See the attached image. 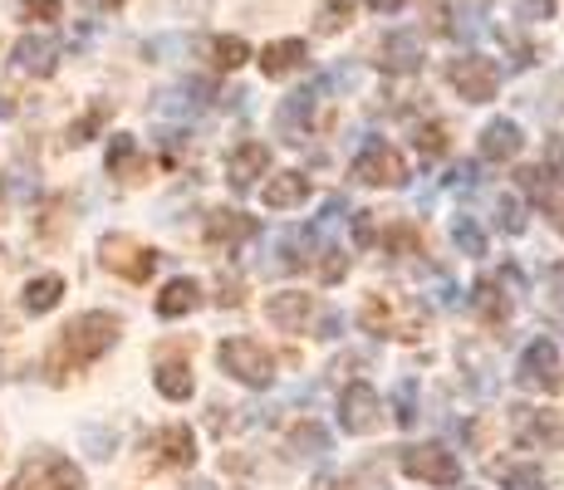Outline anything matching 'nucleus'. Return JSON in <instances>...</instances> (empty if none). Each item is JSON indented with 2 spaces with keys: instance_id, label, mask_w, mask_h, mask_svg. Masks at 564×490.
<instances>
[{
  "instance_id": "6ab92c4d",
  "label": "nucleus",
  "mask_w": 564,
  "mask_h": 490,
  "mask_svg": "<svg viewBox=\"0 0 564 490\" xmlns=\"http://www.w3.org/2000/svg\"><path fill=\"white\" fill-rule=\"evenodd\" d=\"M520 152V128L511 123V118H496V123L481 128V157L491 162H511Z\"/></svg>"
},
{
  "instance_id": "9d476101",
  "label": "nucleus",
  "mask_w": 564,
  "mask_h": 490,
  "mask_svg": "<svg viewBox=\"0 0 564 490\" xmlns=\"http://www.w3.org/2000/svg\"><path fill=\"white\" fill-rule=\"evenodd\" d=\"M10 59H15V69L35 74V79H50L54 64H59V40L54 35H25V40H15Z\"/></svg>"
},
{
  "instance_id": "c85d7f7f",
  "label": "nucleus",
  "mask_w": 564,
  "mask_h": 490,
  "mask_svg": "<svg viewBox=\"0 0 564 490\" xmlns=\"http://www.w3.org/2000/svg\"><path fill=\"white\" fill-rule=\"evenodd\" d=\"M452 241H457L466 255H486V236L476 231L471 216H457V221H452Z\"/></svg>"
},
{
  "instance_id": "39448f33",
  "label": "nucleus",
  "mask_w": 564,
  "mask_h": 490,
  "mask_svg": "<svg viewBox=\"0 0 564 490\" xmlns=\"http://www.w3.org/2000/svg\"><path fill=\"white\" fill-rule=\"evenodd\" d=\"M447 79L466 104H491L496 89H501V69H496V59H486V54H462V59H452Z\"/></svg>"
},
{
  "instance_id": "f257e3e1",
  "label": "nucleus",
  "mask_w": 564,
  "mask_h": 490,
  "mask_svg": "<svg viewBox=\"0 0 564 490\" xmlns=\"http://www.w3.org/2000/svg\"><path fill=\"white\" fill-rule=\"evenodd\" d=\"M118 314H108V309H89V314H79V319H69L64 324V334H59V344H54V353H50V373L54 378H64L69 368H89L94 358H104L108 348L118 344Z\"/></svg>"
},
{
  "instance_id": "423d86ee",
  "label": "nucleus",
  "mask_w": 564,
  "mask_h": 490,
  "mask_svg": "<svg viewBox=\"0 0 564 490\" xmlns=\"http://www.w3.org/2000/svg\"><path fill=\"white\" fill-rule=\"evenodd\" d=\"M403 471L412 481H427V486H457L462 476V461L452 446L442 442H427V446H408L403 451Z\"/></svg>"
},
{
  "instance_id": "0eeeda50",
  "label": "nucleus",
  "mask_w": 564,
  "mask_h": 490,
  "mask_svg": "<svg viewBox=\"0 0 564 490\" xmlns=\"http://www.w3.org/2000/svg\"><path fill=\"white\" fill-rule=\"evenodd\" d=\"M99 260H104L108 270H118V275H128L133 285H143V280L158 270V255H153V250L138 246L133 236H118V231L99 241Z\"/></svg>"
},
{
  "instance_id": "37998d69",
  "label": "nucleus",
  "mask_w": 564,
  "mask_h": 490,
  "mask_svg": "<svg viewBox=\"0 0 564 490\" xmlns=\"http://www.w3.org/2000/svg\"><path fill=\"white\" fill-rule=\"evenodd\" d=\"M368 6H373V10H378V15H393V10H403V6H408V0H368Z\"/></svg>"
},
{
  "instance_id": "412c9836",
  "label": "nucleus",
  "mask_w": 564,
  "mask_h": 490,
  "mask_svg": "<svg viewBox=\"0 0 564 490\" xmlns=\"http://www.w3.org/2000/svg\"><path fill=\"white\" fill-rule=\"evenodd\" d=\"M59 300H64V275H35L25 285V294H20L25 314H50Z\"/></svg>"
},
{
  "instance_id": "a878e982",
  "label": "nucleus",
  "mask_w": 564,
  "mask_h": 490,
  "mask_svg": "<svg viewBox=\"0 0 564 490\" xmlns=\"http://www.w3.org/2000/svg\"><path fill=\"white\" fill-rule=\"evenodd\" d=\"M310 108H314V94H290L285 104H280V133L295 138V123L300 128L310 123Z\"/></svg>"
},
{
  "instance_id": "e433bc0d",
  "label": "nucleus",
  "mask_w": 564,
  "mask_h": 490,
  "mask_svg": "<svg viewBox=\"0 0 564 490\" xmlns=\"http://www.w3.org/2000/svg\"><path fill=\"white\" fill-rule=\"evenodd\" d=\"M388 246H393L398 255H412V250H417L422 241H417V231H412V226H398V231L388 236Z\"/></svg>"
},
{
  "instance_id": "f03ea898",
  "label": "nucleus",
  "mask_w": 564,
  "mask_h": 490,
  "mask_svg": "<svg viewBox=\"0 0 564 490\" xmlns=\"http://www.w3.org/2000/svg\"><path fill=\"white\" fill-rule=\"evenodd\" d=\"M216 363H221V373H231L236 383H246V388H270V378H275V358H270V348H260L256 339H246V334L221 339Z\"/></svg>"
},
{
  "instance_id": "1a4fd4ad",
  "label": "nucleus",
  "mask_w": 564,
  "mask_h": 490,
  "mask_svg": "<svg viewBox=\"0 0 564 490\" xmlns=\"http://www.w3.org/2000/svg\"><path fill=\"white\" fill-rule=\"evenodd\" d=\"M339 427L354 432V437H364V432L378 427V392L368 383H349L339 398Z\"/></svg>"
},
{
  "instance_id": "a18cd8bd",
  "label": "nucleus",
  "mask_w": 564,
  "mask_h": 490,
  "mask_svg": "<svg viewBox=\"0 0 564 490\" xmlns=\"http://www.w3.org/2000/svg\"><path fill=\"white\" fill-rule=\"evenodd\" d=\"M94 6H99V10H118V6H123V0H94Z\"/></svg>"
},
{
  "instance_id": "2eb2a0df",
  "label": "nucleus",
  "mask_w": 564,
  "mask_h": 490,
  "mask_svg": "<svg viewBox=\"0 0 564 490\" xmlns=\"http://www.w3.org/2000/svg\"><path fill=\"white\" fill-rule=\"evenodd\" d=\"M555 373H560V348L550 339H535L525 353H520V383L555 388Z\"/></svg>"
},
{
  "instance_id": "f8f14e48",
  "label": "nucleus",
  "mask_w": 564,
  "mask_h": 490,
  "mask_svg": "<svg viewBox=\"0 0 564 490\" xmlns=\"http://www.w3.org/2000/svg\"><path fill=\"white\" fill-rule=\"evenodd\" d=\"M310 314H314V300H310V294H300V290L270 294V300H265V319L280 324L285 334H300V329H305Z\"/></svg>"
},
{
  "instance_id": "20e7f679",
  "label": "nucleus",
  "mask_w": 564,
  "mask_h": 490,
  "mask_svg": "<svg viewBox=\"0 0 564 490\" xmlns=\"http://www.w3.org/2000/svg\"><path fill=\"white\" fill-rule=\"evenodd\" d=\"M359 319H364V329L388 334V339H417L422 314H417V304H403L398 294H368Z\"/></svg>"
},
{
  "instance_id": "4be33fe9",
  "label": "nucleus",
  "mask_w": 564,
  "mask_h": 490,
  "mask_svg": "<svg viewBox=\"0 0 564 490\" xmlns=\"http://www.w3.org/2000/svg\"><path fill=\"white\" fill-rule=\"evenodd\" d=\"M153 383H158V392H162L167 402H187L192 388H197V383H192V368H187V363H162Z\"/></svg>"
},
{
  "instance_id": "ea45409f",
  "label": "nucleus",
  "mask_w": 564,
  "mask_h": 490,
  "mask_svg": "<svg viewBox=\"0 0 564 490\" xmlns=\"http://www.w3.org/2000/svg\"><path fill=\"white\" fill-rule=\"evenodd\" d=\"M540 202H545V211L555 216V231L564 236V192H560V196H540Z\"/></svg>"
},
{
  "instance_id": "ddd939ff",
  "label": "nucleus",
  "mask_w": 564,
  "mask_h": 490,
  "mask_svg": "<svg viewBox=\"0 0 564 490\" xmlns=\"http://www.w3.org/2000/svg\"><path fill=\"white\" fill-rule=\"evenodd\" d=\"M260 202L270 211H295L300 202H310V177L305 172H275V177L260 187Z\"/></svg>"
},
{
  "instance_id": "58836bf2",
  "label": "nucleus",
  "mask_w": 564,
  "mask_h": 490,
  "mask_svg": "<svg viewBox=\"0 0 564 490\" xmlns=\"http://www.w3.org/2000/svg\"><path fill=\"white\" fill-rule=\"evenodd\" d=\"M398 422H403V427L417 422V412H412V383H403V392H398Z\"/></svg>"
},
{
  "instance_id": "473e14b6",
  "label": "nucleus",
  "mask_w": 564,
  "mask_h": 490,
  "mask_svg": "<svg viewBox=\"0 0 564 490\" xmlns=\"http://www.w3.org/2000/svg\"><path fill=\"white\" fill-rule=\"evenodd\" d=\"M64 10V0H20V15L25 20H40V25H54Z\"/></svg>"
},
{
  "instance_id": "79ce46f5",
  "label": "nucleus",
  "mask_w": 564,
  "mask_h": 490,
  "mask_svg": "<svg viewBox=\"0 0 564 490\" xmlns=\"http://www.w3.org/2000/svg\"><path fill=\"white\" fill-rule=\"evenodd\" d=\"M172 6H177V10H182V15H202V10H206V6H212V0H172Z\"/></svg>"
},
{
  "instance_id": "f3484780",
  "label": "nucleus",
  "mask_w": 564,
  "mask_h": 490,
  "mask_svg": "<svg viewBox=\"0 0 564 490\" xmlns=\"http://www.w3.org/2000/svg\"><path fill=\"white\" fill-rule=\"evenodd\" d=\"M378 69H388V74H417L422 69L417 35H388L383 45H378Z\"/></svg>"
},
{
  "instance_id": "9b49d317",
  "label": "nucleus",
  "mask_w": 564,
  "mask_h": 490,
  "mask_svg": "<svg viewBox=\"0 0 564 490\" xmlns=\"http://www.w3.org/2000/svg\"><path fill=\"white\" fill-rule=\"evenodd\" d=\"M305 59H310V45L300 35L275 40V45L260 50V74H265V79H285V74L305 69Z\"/></svg>"
},
{
  "instance_id": "4c0bfd02",
  "label": "nucleus",
  "mask_w": 564,
  "mask_h": 490,
  "mask_svg": "<svg viewBox=\"0 0 564 490\" xmlns=\"http://www.w3.org/2000/svg\"><path fill=\"white\" fill-rule=\"evenodd\" d=\"M354 231H359V246H373L378 231H373V211H359L354 216Z\"/></svg>"
},
{
  "instance_id": "4468645a",
  "label": "nucleus",
  "mask_w": 564,
  "mask_h": 490,
  "mask_svg": "<svg viewBox=\"0 0 564 490\" xmlns=\"http://www.w3.org/2000/svg\"><path fill=\"white\" fill-rule=\"evenodd\" d=\"M153 446H158V461H162V466H177V471H187V466L197 461V432L182 427V422L162 427Z\"/></svg>"
},
{
  "instance_id": "cd10ccee",
  "label": "nucleus",
  "mask_w": 564,
  "mask_h": 490,
  "mask_svg": "<svg viewBox=\"0 0 564 490\" xmlns=\"http://www.w3.org/2000/svg\"><path fill=\"white\" fill-rule=\"evenodd\" d=\"M354 10H359V0H319V35L344 30L354 20Z\"/></svg>"
},
{
  "instance_id": "6e6552de",
  "label": "nucleus",
  "mask_w": 564,
  "mask_h": 490,
  "mask_svg": "<svg viewBox=\"0 0 564 490\" xmlns=\"http://www.w3.org/2000/svg\"><path fill=\"white\" fill-rule=\"evenodd\" d=\"M354 177H359L364 187H403V182H408V162H403V152H398V148L373 143V148L359 152Z\"/></svg>"
},
{
  "instance_id": "f704fd0d",
  "label": "nucleus",
  "mask_w": 564,
  "mask_h": 490,
  "mask_svg": "<svg viewBox=\"0 0 564 490\" xmlns=\"http://www.w3.org/2000/svg\"><path fill=\"white\" fill-rule=\"evenodd\" d=\"M501 226H506L511 236L525 231V206H520L516 196H501Z\"/></svg>"
},
{
  "instance_id": "7c9ffc66",
  "label": "nucleus",
  "mask_w": 564,
  "mask_h": 490,
  "mask_svg": "<svg viewBox=\"0 0 564 490\" xmlns=\"http://www.w3.org/2000/svg\"><path fill=\"white\" fill-rule=\"evenodd\" d=\"M108 113H113V108H108V104H94V113H84L79 123L69 128V143H89V138H94V133H99V128L108 123Z\"/></svg>"
},
{
  "instance_id": "a211bd4d",
  "label": "nucleus",
  "mask_w": 564,
  "mask_h": 490,
  "mask_svg": "<svg viewBox=\"0 0 564 490\" xmlns=\"http://www.w3.org/2000/svg\"><path fill=\"white\" fill-rule=\"evenodd\" d=\"M265 167H270V148L265 143H241L231 152V162H226V177H231L236 192H246Z\"/></svg>"
},
{
  "instance_id": "c03bdc74",
  "label": "nucleus",
  "mask_w": 564,
  "mask_h": 490,
  "mask_svg": "<svg viewBox=\"0 0 564 490\" xmlns=\"http://www.w3.org/2000/svg\"><path fill=\"white\" fill-rule=\"evenodd\" d=\"M520 10L525 15H550V0H520Z\"/></svg>"
},
{
  "instance_id": "dca6fc26",
  "label": "nucleus",
  "mask_w": 564,
  "mask_h": 490,
  "mask_svg": "<svg viewBox=\"0 0 564 490\" xmlns=\"http://www.w3.org/2000/svg\"><path fill=\"white\" fill-rule=\"evenodd\" d=\"M256 231H260V221L256 216H241V211H212V221H206V241L221 246V250L251 241Z\"/></svg>"
},
{
  "instance_id": "5701e85b",
  "label": "nucleus",
  "mask_w": 564,
  "mask_h": 490,
  "mask_svg": "<svg viewBox=\"0 0 564 490\" xmlns=\"http://www.w3.org/2000/svg\"><path fill=\"white\" fill-rule=\"evenodd\" d=\"M520 437L540 442V446H564V422L555 417V412H535V422L520 417Z\"/></svg>"
},
{
  "instance_id": "b1692460",
  "label": "nucleus",
  "mask_w": 564,
  "mask_h": 490,
  "mask_svg": "<svg viewBox=\"0 0 564 490\" xmlns=\"http://www.w3.org/2000/svg\"><path fill=\"white\" fill-rule=\"evenodd\" d=\"M246 59H251V45H246L241 35H216L212 40V64H216V69L231 74V69H241Z\"/></svg>"
},
{
  "instance_id": "c9c22d12",
  "label": "nucleus",
  "mask_w": 564,
  "mask_h": 490,
  "mask_svg": "<svg viewBox=\"0 0 564 490\" xmlns=\"http://www.w3.org/2000/svg\"><path fill=\"white\" fill-rule=\"evenodd\" d=\"M319 275H324V285H334V280H344V275H349V260H344L339 250H329V260H324V265H319Z\"/></svg>"
},
{
  "instance_id": "393cba45",
  "label": "nucleus",
  "mask_w": 564,
  "mask_h": 490,
  "mask_svg": "<svg viewBox=\"0 0 564 490\" xmlns=\"http://www.w3.org/2000/svg\"><path fill=\"white\" fill-rule=\"evenodd\" d=\"M476 309H481L486 319L501 324L506 314H511V300H506V290L496 285V280H481V285H476Z\"/></svg>"
},
{
  "instance_id": "bb28decb",
  "label": "nucleus",
  "mask_w": 564,
  "mask_h": 490,
  "mask_svg": "<svg viewBox=\"0 0 564 490\" xmlns=\"http://www.w3.org/2000/svg\"><path fill=\"white\" fill-rule=\"evenodd\" d=\"M104 162H108V172H113V177H128V172L138 167V143L128 133H118L113 143H108V157Z\"/></svg>"
},
{
  "instance_id": "a19ab883",
  "label": "nucleus",
  "mask_w": 564,
  "mask_h": 490,
  "mask_svg": "<svg viewBox=\"0 0 564 490\" xmlns=\"http://www.w3.org/2000/svg\"><path fill=\"white\" fill-rule=\"evenodd\" d=\"M216 300H221V304H241V285H236V280H226V285H221V294H216Z\"/></svg>"
},
{
  "instance_id": "aec40b11",
  "label": "nucleus",
  "mask_w": 564,
  "mask_h": 490,
  "mask_svg": "<svg viewBox=\"0 0 564 490\" xmlns=\"http://www.w3.org/2000/svg\"><path fill=\"white\" fill-rule=\"evenodd\" d=\"M197 304H202V285H197V280H172V285L158 294V314H162V319H182V314H192Z\"/></svg>"
},
{
  "instance_id": "c756f323",
  "label": "nucleus",
  "mask_w": 564,
  "mask_h": 490,
  "mask_svg": "<svg viewBox=\"0 0 564 490\" xmlns=\"http://www.w3.org/2000/svg\"><path fill=\"white\" fill-rule=\"evenodd\" d=\"M290 446H295V456H319L324 446H329V437H324L314 422H305V427H295L290 432Z\"/></svg>"
},
{
  "instance_id": "7ed1b4c3",
  "label": "nucleus",
  "mask_w": 564,
  "mask_h": 490,
  "mask_svg": "<svg viewBox=\"0 0 564 490\" xmlns=\"http://www.w3.org/2000/svg\"><path fill=\"white\" fill-rule=\"evenodd\" d=\"M10 490H84V471L69 461V456L40 451V456H30V461L15 471Z\"/></svg>"
},
{
  "instance_id": "2f4dec72",
  "label": "nucleus",
  "mask_w": 564,
  "mask_h": 490,
  "mask_svg": "<svg viewBox=\"0 0 564 490\" xmlns=\"http://www.w3.org/2000/svg\"><path fill=\"white\" fill-rule=\"evenodd\" d=\"M412 143H417V152L437 157V152H447V128H442V123H422L417 133H412Z\"/></svg>"
},
{
  "instance_id": "72a5a7b5",
  "label": "nucleus",
  "mask_w": 564,
  "mask_h": 490,
  "mask_svg": "<svg viewBox=\"0 0 564 490\" xmlns=\"http://www.w3.org/2000/svg\"><path fill=\"white\" fill-rule=\"evenodd\" d=\"M506 490H545V476H540L535 466H516V471L506 476Z\"/></svg>"
}]
</instances>
